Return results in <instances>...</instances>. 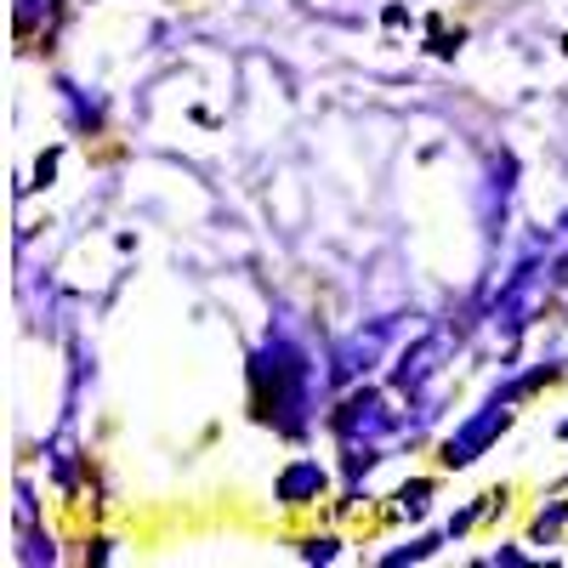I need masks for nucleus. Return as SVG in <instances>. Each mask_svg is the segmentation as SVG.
Instances as JSON below:
<instances>
[{"label": "nucleus", "mask_w": 568, "mask_h": 568, "mask_svg": "<svg viewBox=\"0 0 568 568\" xmlns=\"http://www.w3.org/2000/svg\"><path fill=\"white\" fill-rule=\"evenodd\" d=\"M307 489H324V471H318V466H291V471H284V484H278V495L291 500V506H296Z\"/></svg>", "instance_id": "f257e3e1"}, {"label": "nucleus", "mask_w": 568, "mask_h": 568, "mask_svg": "<svg viewBox=\"0 0 568 568\" xmlns=\"http://www.w3.org/2000/svg\"><path fill=\"white\" fill-rule=\"evenodd\" d=\"M562 433H568V426H562Z\"/></svg>", "instance_id": "f03ea898"}]
</instances>
